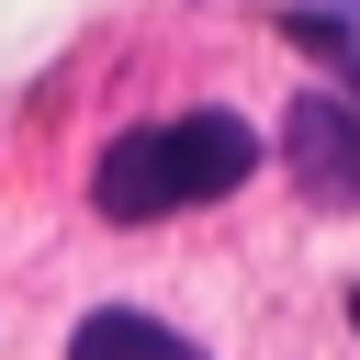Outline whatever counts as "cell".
<instances>
[{
    "label": "cell",
    "instance_id": "obj_2",
    "mask_svg": "<svg viewBox=\"0 0 360 360\" xmlns=\"http://www.w3.org/2000/svg\"><path fill=\"white\" fill-rule=\"evenodd\" d=\"M281 158H292V180H304L326 214H360V101L304 90V101L281 112Z\"/></svg>",
    "mask_w": 360,
    "mask_h": 360
},
{
    "label": "cell",
    "instance_id": "obj_1",
    "mask_svg": "<svg viewBox=\"0 0 360 360\" xmlns=\"http://www.w3.org/2000/svg\"><path fill=\"white\" fill-rule=\"evenodd\" d=\"M248 169H259V135H248L236 112H180V124L112 135V146H101V169H90V202H101L112 225H158V214L225 202Z\"/></svg>",
    "mask_w": 360,
    "mask_h": 360
},
{
    "label": "cell",
    "instance_id": "obj_3",
    "mask_svg": "<svg viewBox=\"0 0 360 360\" xmlns=\"http://www.w3.org/2000/svg\"><path fill=\"white\" fill-rule=\"evenodd\" d=\"M68 360H202L180 326H158V315H135V304H101V315H79V338H68Z\"/></svg>",
    "mask_w": 360,
    "mask_h": 360
},
{
    "label": "cell",
    "instance_id": "obj_4",
    "mask_svg": "<svg viewBox=\"0 0 360 360\" xmlns=\"http://www.w3.org/2000/svg\"><path fill=\"white\" fill-rule=\"evenodd\" d=\"M349 326H360V292H349Z\"/></svg>",
    "mask_w": 360,
    "mask_h": 360
}]
</instances>
